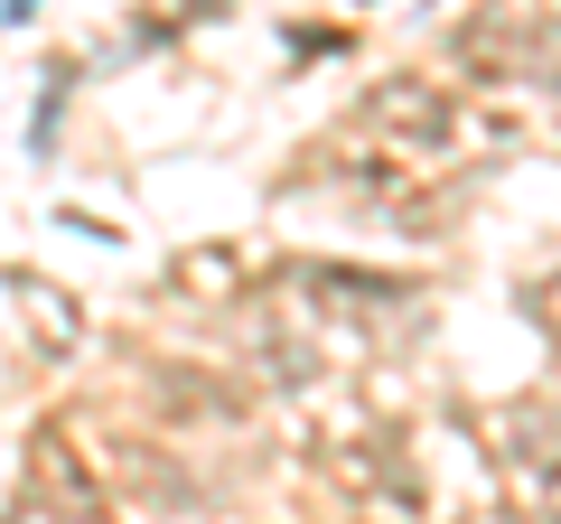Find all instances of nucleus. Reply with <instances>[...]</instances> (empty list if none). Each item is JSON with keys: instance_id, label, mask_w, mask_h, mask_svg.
Instances as JSON below:
<instances>
[{"instance_id": "nucleus-2", "label": "nucleus", "mask_w": 561, "mask_h": 524, "mask_svg": "<svg viewBox=\"0 0 561 524\" xmlns=\"http://www.w3.org/2000/svg\"><path fill=\"white\" fill-rule=\"evenodd\" d=\"M38 487H47V497H57V505H76V515H94V497H103V487H94V468H84L76 449L57 441V431H47V441H38Z\"/></svg>"}, {"instance_id": "nucleus-1", "label": "nucleus", "mask_w": 561, "mask_h": 524, "mask_svg": "<svg viewBox=\"0 0 561 524\" xmlns=\"http://www.w3.org/2000/svg\"><path fill=\"white\" fill-rule=\"evenodd\" d=\"M375 122H393V132H412V141H449V103L431 94V84H383Z\"/></svg>"}]
</instances>
